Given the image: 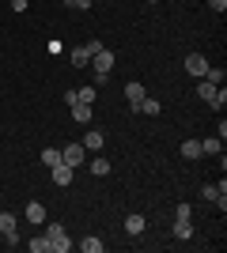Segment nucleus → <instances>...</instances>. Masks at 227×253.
I'll return each instance as SVG.
<instances>
[{"instance_id": "nucleus-1", "label": "nucleus", "mask_w": 227, "mask_h": 253, "mask_svg": "<svg viewBox=\"0 0 227 253\" xmlns=\"http://www.w3.org/2000/svg\"><path fill=\"white\" fill-rule=\"evenodd\" d=\"M45 238H49V253H68V250H72L68 231L61 227V223H49V219H45Z\"/></svg>"}, {"instance_id": "nucleus-2", "label": "nucleus", "mask_w": 227, "mask_h": 253, "mask_svg": "<svg viewBox=\"0 0 227 253\" xmlns=\"http://www.w3.org/2000/svg\"><path fill=\"white\" fill-rule=\"evenodd\" d=\"M98 49H102L98 42H84V45H76V49L68 53V61H72L76 68H84V64H91V57H95Z\"/></svg>"}, {"instance_id": "nucleus-3", "label": "nucleus", "mask_w": 227, "mask_h": 253, "mask_svg": "<svg viewBox=\"0 0 227 253\" xmlns=\"http://www.w3.org/2000/svg\"><path fill=\"white\" fill-rule=\"evenodd\" d=\"M61 163H68V167H84L87 163V148L84 144H68V148H61Z\"/></svg>"}, {"instance_id": "nucleus-4", "label": "nucleus", "mask_w": 227, "mask_h": 253, "mask_svg": "<svg viewBox=\"0 0 227 253\" xmlns=\"http://www.w3.org/2000/svg\"><path fill=\"white\" fill-rule=\"evenodd\" d=\"M23 215H27V223H34V227H42V223L49 219V211H45L42 201H31L27 208H23Z\"/></svg>"}, {"instance_id": "nucleus-5", "label": "nucleus", "mask_w": 227, "mask_h": 253, "mask_svg": "<svg viewBox=\"0 0 227 253\" xmlns=\"http://www.w3.org/2000/svg\"><path fill=\"white\" fill-rule=\"evenodd\" d=\"M114 61H118V57H114V49H106V45H102V49H98L95 57H91L95 72H110V68H114Z\"/></svg>"}, {"instance_id": "nucleus-6", "label": "nucleus", "mask_w": 227, "mask_h": 253, "mask_svg": "<svg viewBox=\"0 0 227 253\" xmlns=\"http://www.w3.org/2000/svg\"><path fill=\"white\" fill-rule=\"evenodd\" d=\"M144 95H148V87H144V84H136V80H133V84H125V98H129L133 110L144 102Z\"/></svg>"}, {"instance_id": "nucleus-7", "label": "nucleus", "mask_w": 227, "mask_h": 253, "mask_svg": "<svg viewBox=\"0 0 227 253\" xmlns=\"http://www.w3.org/2000/svg\"><path fill=\"white\" fill-rule=\"evenodd\" d=\"M205 68H208V61L201 57V53H189V57H185V72H189V76H197V80H201V76H205Z\"/></svg>"}, {"instance_id": "nucleus-8", "label": "nucleus", "mask_w": 227, "mask_h": 253, "mask_svg": "<svg viewBox=\"0 0 227 253\" xmlns=\"http://www.w3.org/2000/svg\"><path fill=\"white\" fill-rule=\"evenodd\" d=\"M144 227H148V219H144L140 211H129V215H125V231H129L133 238H136V234H144Z\"/></svg>"}, {"instance_id": "nucleus-9", "label": "nucleus", "mask_w": 227, "mask_h": 253, "mask_svg": "<svg viewBox=\"0 0 227 253\" xmlns=\"http://www.w3.org/2000/svg\"><path fill=\"white\" fill-rule=\"evenodd\" d=\"M49 174H53V185H68V181H72V167H68V163L49 167Z\"/></svg>"}, {"instance_id": "nucleus-10", "label": "nucleus", "mask_w": 227, "mask_h": 253, "mask_svg": "<svg viewBox=\"0 0 227 253\" xmlns=\"http://www.w3.org/2000/svg\"><path fill=\"white\" fill-rule=\"evenodd\" d=\"M102 144H106V136H102L98 128H87V136H84V148H87V151H102Z\"/></svg>"}, {"instance_id": "nucleus-11", "label": "nucleus", "mask_w": 227, "mask_h": 253, "mask_svg": "<svg viewBox=\"0 0 227 253\" xmlns=\"http://www.w3.org/2000/svg\"><path fill=\"white\" fill-rule=\"evenodd\" d=\"M15 231H19V219H15L11 211H0V234L8 238V234H15Z\"/></svg>"}, {"instance_id": "nucleus-12", "label": "nucleus", "mask_w": 227, "mask_h": 253, "mask_svg": "<svg viewBox=\"0 0 227 253\" xmlns=\"http://www.w3.org/2000/svg\"><path fill=\"white\" fill-rule=\"evenodd\" d=\"M174 238L189 242V238H193V223H189V219H174Z\"/></svg>"}, {"instance_id": "nucleus-13", "label": "nucleus", "mask_w": 227, "mask_h": 253, "mask_svg": "<svg viewBox=\"0 0 227 253\" xmlns=\"http://www.w3.org/2000/svg\"><path fill=\"white\" fill-rule=\"evenodd\" d=\"M201 155H224V140H216V136L201 140Z\"/></svg>"}, {"instance_id": "nucleus-14", "label": "nucleus", "mask_w": 227, "mask_h": 253, "mask_svg": "<svg viewBox=\"0 0 227 253\" xmlns=\"http://www.w3.org/2000/svg\"><path fill=\"white\" fill-rule=\"evenodd\" d=\"M68 110H72L76 125H87V121H91V106H87V102H76V106H68Z\"/></svg>"}, {"instance_id": "nucleus-15", "label": "nucleus", "mask_w": 227, "mask_h": 253, "mask_svg": "<svg viewBox=\"0 0 227 253\" xmlns=\"http://www.w3.org/2000/svg\"><path fill=\"white\" fill-rule=\"evenodd\" d=\"M87 167H91V174H95V178H106V174H110V159L95 155V159H91V163H87Z\"/></svg>"}, {"instance_id": "nucleus-16", "label": "nucleus", "mask_w": 227, "mask_h": 253, "mask_svg": "<svg viewBox=\"0 0 227 253\" xmlns=\"http://www.w3.org/2000/svg\"><path fill=\"white\" fill-rule=\"evenodd\" d=\"M178 151H182L185 159H201V140H185V144H182Z\"/></svg>"}, {"instance_id": "nucleus-17", "label": "nucleus", "mask_w": 227, "mask_h": 253, "mask_svg": "<svg viewBox=\"0 0 227 253\" xmlns=\"http://www.w3.org/2000/svg\"><path fill=\"white\" fill-rule=\"evenodd\" d=\"M27 250H31V253H49V238H45V234H38V238H31V242H27Z\"/></svg>"}, {"instance_id": "nucleus-18", "label": "nucleus", "mask_w": 227, "mask_h": 253, "mask_svg": "<svg viewBox=\"0 0 227 253\" xmlns=\"http://www.w3.org/2000/svg\"><path fill=\"white\" fill-rule=\"evenodd\" d=\"M201 80H208V84L224 87V68H212V64H208V68H205V76H201Z\"/></svg>"}, {"instance_id": "nucleus-19", "label": "nucleus", "mask_w": 227, "mask_h": 253, "mask_svg": "<svg viewBox=\"0 0 227 253\" xmlns=\"http://www.w3.org/2000/svg\"><path fill=\"white\" fill-rule=\"evenodd\" d=\"M80 250H84V253H102V242H98L95 234H87L84 242H80Z\"/></svg>"}, {"instance_id": "nucleus-20", "label": "nucleus", "mask_w": 227, "mask_h": 253, "mask_svg": "<svg viewBox=\"0 0 227 253\" xmlns=\"http://www.w3.org/2000/svg\"><path fill=\"white\" fill-rule=\"evenodd\" d=\"M216 91H220V87H216V84H208V80H201V84H197V95L205 98V102H208L212 95H216Z\"/></svg>"}, {"instance_id": "nucleus-21", "label": "nucleus", "mask_w": 227, "mask_h": 253, "mask_svg": "<svg viewBox=\"0 0 227 253\" xmlns=\"http://www.w3.org/2000/svg\"><path fill=\"white\" fill-rule=\"evenodd\" d=\"M42 163H45V167H57V163H61V148H45L42 151Z\"/></svg>"}, {"instance_id": "nucleus-22", "label": "nucleus", "mask_w": 227, "mask_h": 253, "mask_svg": "<svg viewBox=\"0 0 227 253\" xmlns=\"http://www.w3.org/2000/svg\"><path fill=\"white\" fill-rule=\"evenodd\" d=\"M76 102H87V106H91V102H95V87H80V91H76Z\"/></svg>"}, {"instance_id": "nucleus-23", "label": "nucleus", "mask_w": 227, "mask_h": 253, "mask_svg": "<svg viewBox=\"0 0 227 253\" xmlns=\"http://www.w3.org/2000/svg\"><path fill=\"white\" fill-rule=\"evenodd\" d=\"M136 114H159V102H155V98H148V95H144V102L136 106Z\"/></svg>"}, {"instance_id": "nucleus-24", "label": "nucleus", "mask_w": 227, "mask_h": 253, "mask_svg": "<svg viewBox=\"0 0 227 253\" xmlns=\"http://www.w3.org/2000/svg\"><path fill=\"white\" fill-rule=\"evenodd\" d=\"M201 197H205V201H220L224 193H220V185H205V189H201Z\"/></svg>"}, {"instance_id": "nucleus-25", "label": "nucleus", "mask_w": 227, "mask_h": 253, "mask_svg": "<svg viewBox=\"0 0 227 253\" xmlns=\"http://www.w3.org/2000/svg\"><path fill=\"white\" fill-rule=\"evenodd\" d=\"M224 102H227V91H216V95L208 98V106H212V110H224Z\"/></svg>"}, {"instance_id": "nucleus-26", "label": "nucleus", "mask_w": 227, "mask_h": 253, "mask_svg": "<svg viewBox=\"0 0 227 253\" xmlns=\"http://www.w3.org/2000/svg\"><path fill=\"white\" fill-rule=\"evenodd\" d=\"M189 215H193V208H189V204H178V208H174V219H189Z\"/></svg>"}, {"instance_id": "nucleus-27", "label": "nucleus", "mask_w": 227, "mask_h": 253, "mask_svg": "<svg viewBox=\"0 0 227 253\" xmlns=\"http://www.w3.org/2000/svg\"><path fill=\"white\" fill-rule=\"evenodd\" d=\"M65 4H68L72 11H87V8H91V0H65Z\"/></svg>"}, {"instance_id": "nucleus-28", "label": "nucleus", "mask_w": 227, "mask_h": 253, "mask_svg": "<svg viewBox=\"0 0 227 253\" xmlns=\"http://www.w3.org/2000/svg\"><path fill=\"white\" fill-rule=\"evenodd\" d=\"M27 4L31 0H11V11H27Z\"/></svg>"}, {"instance_id": "nucleus-29", "label": "nucleus", "mask_w": 227, "mask_h": 253, "mask_svg": "<svg viewBox=\"0 0 227 253\" xmlns=\"http://www.w3.org/2000/svg\"><path fill=\"white\" fill-rule=\"evenodd\" d=\"M208 8H212V11H224V8H227V0H208Z\"/></svg>"}, {"instance_id": "nucleus-30", "label": "nucleus", "mask_w": 227, "mask_h": 253, "mask_svg": "<svg viewBox=\"0 0 227 253\" xmlns=\"http://www.w3.org/2000/svg\"><path fill=\"white\" fill-rule=\"evenodd\" d=\"M148 4H155V0H148Z\"/></svg>"}]
</instances>
